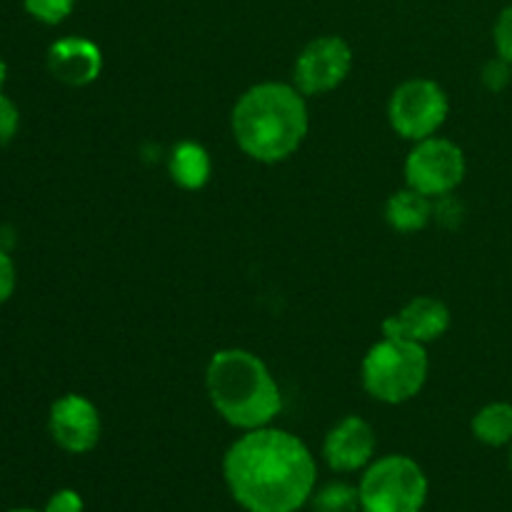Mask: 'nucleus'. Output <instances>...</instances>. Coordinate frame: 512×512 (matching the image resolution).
<instances>
[{
	"mask_svg": "<svg viewBox=\"0 0 512 512\" xmlns=\"http://www.w3.org/2000/svg\"><path fill=\"white\" fill-rule=\"evenodd\" d=\"M430 360L425 345L405 338H383L365 353L360 380L365 393L385 405H403L420 395L428 380Z\"/></svg>",
	"mask_w": 512,
	"mask_h": 512,
	"instance_id": "obj_4",
	"label": "nucleus"
},
{
	"mask_svg": "<svg viewBox=\"0 0 512 512\" xmlns=\"http://www.w3.org/2000/svg\"><path fill=\"white\" fill-rule=\"evenodd\" d=\"M5 83H8V63H5V60L0 58V93H3Z\"/></svg>",
	"mask_w": 512,
	"mask_h": 512,
	"instance_id": "obj_23",
	"label": "nucleus"
},
{
	"mask_svg": "<svg viewBox=\"0 0 512 512\" xmlns=\"http://www.w3.org/2000/svg\"><path fill=\"white\" fill-rule=\"evenodd\" d=\"M5 512H43V510H33V508H15V510H5Z\"/></svg>",
	"mask_w": 512,
	"mask_h": 512,
	"instance_id": "obj_24",
	"label": "nucleus"
},
{
	"mask_svg": "<svg viewBox=\"0 0 512 512\" xmlns=\"http://www.w3.org/2000/svg\"><path fill=\"white\" fill-rule=\"evenodd\" d=\"M48 433L53 443L68 455H85L100 443L103 420L93 400L78 393H65L48 410Z\"/></svg>",
	"mask_w": 512,
	"mask_h": 512,
	"instance_id": "obj_9",
	"label": "nucleus"
},
{
	"mask_svg": "<svg viewBox=\"0 0 512 512\" xmlns=\"http://www.w3.org/2000/svg\"><path fill=\"white\" fill-rule=\"evenodd\" d=\"M168 173L178 188L203 190L213 175V160L203 145L195 140H183L170 150Z\"/></svg>",
	"mask_w": 512,
	"mask_h": 512,
	"instance_id": "obj_13",
	"label": "nucleus"
},
{
	"mask_svg": "<svg viewBox=\"0 0 512 512\" xmlns=\"http://www.w3.org/2000/svg\"><path fill=\"white\" fill-rule=\"evenodd\" d=\"M20 130V110L13 98L0 93V145L13 143Z\"/></svg>",
	"mask_w": 512,
	"mask_h": 512,
	"instance_id": "obj_20",
	"label": "nucleus"
},
{
	"mask_svg": "<svg viewBox=\"0 0 512 512\" xmlns=\"http://www.w3.org/2000/svg\"><path fill=\"white\" fill-rule=\"evenodd\" d=\"M308 505L313 512H360L358 485L345 483V480H330V483L315 488Z\"/></svg>",
	"mask_w": 512,
	"mask_h": 512,
	"instance_id": "obj_16",
	"label": "nucleus"
},
{
	"mask_svg": "<svg viewBox=\"0 0 512 512\" xmlns=\"http://www.w3.org/2000/svg\"><path fill=\"white\" fill-rule=\"evenodd\" d=\"M360 512H423L430 483L410 455H383L360 473Z\"/></svg>",
	"mask_w": 512,
	"mask_h": 512,
	"instance_id": "obj_5",
	"label": "nucleus"
},
{
	"mask_svg": "<svg viewBox=\"0 0 512 512\" xmlns=\"http://www.w3.org/2000/svg\"><path fill=\"white\" fill-rule=\"evenodd\" d=\"M450 323H453V315H450V308L443 300L418 295L410 303H405L398 313L388 315L383 320V335L428 345L433 340L443 338L450 330Z\"/></svg>",
	"mask_w": 512,
	"mask_h": 512,
	"instance_id": "obj_11",
	"label": "nucleus"
},
{
	"mask_svg": "<svg viewBox=\"0 0 512 512\" xmlns=\"http://www.w3.org/2000/svg\"><path fill=\"white\" fill-rule=\"evenodd\" d=\"M450 113V100L445 90L430 78L405 80L393 90L388 103L390 128L405 140L433 138L443 128Z\"/></svg>",
	"mask_w": 512,
	"mask_h": 512,
	"instance_id": "obj_6",
	"label": "nucleus"
},
{
	"mask_svg": "<svg viewBox=\"0 0 512 512\" xmlns=\"http://www.w3.org/2000/svg\"><path fill=\"white\" fill-rule=\"evenodd\" d=\"M23 10L43 25H60L73 15L78 0H20Z\"/></svg>",
	"mask_w": 512,
	"mask_h": 512,
	"instance_id": "obj_17",
	"label": "nucleus"
},
{
	"mask_svg": "<svg viewBox=\"0 0 512 512\" xmlns=\"http://www.w3.org/2000/svg\"><path fill=\"white\" fill-rule=\"evenodd\" d=\"M210 405L228 425L255 430L273 425L283 410V390L260 355L245 348L213 353L205 368Z\"/></svg>",
	"mask_w": 512,
	"mask_h": 512,
	"instance_id": "obj_3",
	"label": "nucleus"
},
{
	"mask_svg": "<svg viewBox=\"0 0 512 512\" xmlns=\"http://www.w3.org/2000/svg\"><path fill=\"white\" fill-rule=\"evenodd\" d=\"M223 480L245 512H298L318 488V463L298 435L265 425L230 443Z\"/></svg>",
	"mask_w": 512,
	"mask_h": 512,
	"instance_id": "obj_1",
	"label": "nucleus"
},
{
	"mask_svg": "<svg viewBox=\"0 0 512 512\" xmlns=\"http://www.w3.org/2000/svg\"><path fill=\"white\" fill-rule=\"evenodd\" d=\"M43 512H85V500L78 490L60 488L55 490L43 505Z\"/></svg>",
	"mask_w": 512,
	"mask_h": 512,
	"instance_id": "obj_21",
	"label": "nucleus"
},
{
	"mask_svg": "<svg viewBox=\"0 0 512 512\" xmlns=\"http://www.w3.org/2000/svg\"><path fill=\"white\" fill-rule=\"evenodd\" d=\"M375 450L373 425L360 415L338 420L323 440V460L333 473H363L375 460Z\"/></svg>",
	"mask_w": 512,
	"mask_h": 512,
	"instance_id": "obj_10",
	"label": "nucleus"
},
{
	"mask_svg": "<svg viewBox=\"0 0 512 512\" xmlns=\"http://www.w3.org/2000/svg\"><path fill=\"white\" fill-rule=\"evenodd\" d=\"M15 285H18V270H15L13 258H10V250L0 248V305L13 298Z\"/></svg>",
	"mask_w": 512,
	"mask_h": 512,
	"instance_id": "obj_22",
	"label": "nucleus"
},
{
	"mask_svg": "<svg viewBox=\"0 0 512 512\" xmlns=\"http://www.w3.org/2000/svg\"><path fill=\"white\" fill-rule=\"evenodd\" d=\"M353 70V48L340 35H320L300 50L293 68V85L300 93L323 95L338 88Z\"/></svg>",
	"mask_w": 512,
	"mask_h": 512,
	"instance_id": "obj_8",
	"label": "nucleus"
},
{
	"mask_svg": "<svg viewBox=\"0 0 512 512\" xmlns=\"http://www.w3.org/2000/svg\"><path fill=\"white\" fill-rule=\"evenodd\" d=\"M230 128L238 148L258 163H283L298 153L310 130L305 95L295 85L265 80L233 105Z\"/></svg>",
	"mask_w": 512,
	"mask_h": 512,
	"instance_id": "obj_2",
	"label": "nucleus"
},
{
	"mask_svg": "<svg viewBox=\"0 0 512 512\" xmlns=\"http://www.w3.org/2000/svg\"><path fill=\"white\" fill-rule=\"evenodd\" d=\"M433 215V198L408 188V185L390 195L388 203H385V220L398 233H420V230L428 228Z\"/></svg>",
	"mask_w": 512,
	"mask_h": 512,
	"instance_id": "obj_14",
	"label": "nucleus"
},
{
	"mask_svg": "<svg viewBox=\"0 0 512 512\" xmlns=\"http://www.w3.org/2000/svg\"><path fill=\"white\" fill-rule=\"evenodd\" d=\"M480 80H483V85L490 93H503V90L512 83V63L503 60L500 55H495V58H490L488 63L483 65Z\"/></svg>",
	"mask_w": 512,
	"mask_h": 512,
	"instance_id": "obj_18",
	"label": "nucleus"
},
{
	"mask_svg": "<svg viewBox=\"0 0 512 512\" xmlns=\"http://www.w3.org/2000/svg\"><path fill=\"white\" fill-rule=\"evenodd\" d=\"M470 433L488 448H508L512 443V403L495 400L483 405L470 420Z\"/></svg>",
	"mask_w": 512,
	"mask_h": 512,
	"instance_id": "obj_15",
	"label": "nucleus"
},
{
	"mask_svg": "<svg viewBox=\"0 0 512 512\" xmlns=\"http://www.w3.org/2000/svg\"><path fill=\"white\" fill-rule=\"evenodd\" d=\"M508 465H510V473H512V443L508 445Z\"/></svg>",
	"mask_w": 512,
	"mask_h": 512,
	"instance_id": "obj_25",
	"label": "nucleus"
},
{
	"mask_svg": "<svg viewBox=\"0 0 512 512\" xmlns=\"http://www.w3.org/2000/svg\"><path fill=\"white\" fill-rule=\"evenodd\" d=\"M493 43L495 55H500V58L512 63V5H505L500 10L498 20L493 25Z\"/></svg>",
	"mask_w": 512,
	"mask_h": 512,
	"instance_id": "obj_19",
	"label": "nucleus"
},
{
	"mask_svg": "<svg viewBox=\"0 0 512 512\" xmlns=\"http://www.w3.org/2000/svg\"><path fill=\"white\" fill-rule=\"evenodd\" d=\"M465 173L463 148L440 135L418 140L405 158V185L428 198H448L463 183Z\"/></svg>",
	"mask_w": 512,
	"mask_h": 512,
	"instance_id": "obj_7",
	"label": "nucleus"
},
{
	"mask_svg": "<svg viewBox=\"0 0 512 512\" xmlns=\"http://www.w3.org/2000/svg\"><path fill=\"white\" fill-rule=\"evenodd\" d=\"M45 63L55 80L70 88H85L103 73V50L83 35H65L50 43Z\"/></svg>",
	"mask_w": 512,
	"mask_h": 512,
	"instance_id": "obj_12",
	"label": "nucleus"
}]
</instances>
